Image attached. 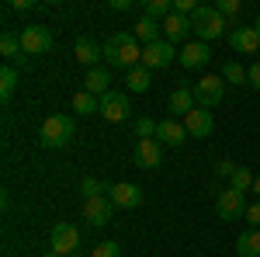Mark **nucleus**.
Wrapping results in <instances>:
<instances>
[{"instance_id": "obj_1", "label": "nucleus", "mask_w": 260, "mask_h": 257, "mask_svg": "<svg viewBox=\"0 0 260 257\" xmlns=\"http://www.w3.org/2000/svg\"><path fill=\"white\" fill-rule=\"evenodd\" d=\"M104 63L128 73V70L142 66V45L136 42L132 32H115V35L104 39Z\"/></svg>"}, {"instance_id": "obj_2", "label": "nucleus", "mask_w": 260, "mask_h": 257, "mask_svg": "<svg viewBox=\"0 0 260 257\" xmlns=\"http://www.w3.org/2000/svg\"><path fill=\"white\" fill-rule=\"evenodd\" d=\"M229 21L215 11V4H198V11L191 14V32L198 35V42H215L222 35H229Z\"/></svg>"}, {"instance_id": "obj_3", "label": "nucleus", "mask_w": 260, "mask_h": 257, "mask_svg": "<svg viewBox=\"0 0 260 257\" xmlns=\"http://www.w3.org/2000/svg\"><path fill=\"white\" fill-rule=\"evenodd\" d=\"M73 132H77V125H73L70 115H49L45 125H42V132H39V142L45 150H62L73 139Z\"/></svg>"}, {"instance_id": "obj_4", "label": "nucleus", "mask_w": 260, "mask_h": 257, "mask_svg": "<svg viewBox=\"0 0 260 257\" xmlns=\"http://www.w3.org/2000/svg\"><path fill=\"white\" fill-rule=\"evenodd\" d=\"M246 198H243V191H236V188H225V191H219L215 195V212H219L222 222H240V219H246Z\"/></svg>"}, {"instance_id": "obj_5", "label": "nucleus", "mask_w": 260, "mask_h": 257, "mask_svg": "<svg viewBox=\"0 0 260 257\" xmlns=\"http://www.w3.org/2000/svg\"><path fill=\"white\" fill-rule=\"evenodd\" d=\"M49 247H52L56 254H62V257L80 254V230L70 226V222H56L52 233H49Z\"/></svg>"}, {"instance_id": "obj_6", "label": "nucleus", "mask_w": 260, "mask_h": 257, "mask_svg": "<svg viewBox=\"0 0 260 257\" xmlns=\"http://www.w3.org/2000/svg\"><path fill=\"white\" fill-rule=\"evenodd\" d=\"M132 163L142 167V170L163 167V142L160 139H136V146H132Z\"/></svg>"}, {"instance_id": "obj_7", "label": "nucleus", "mask_w": 260, "mask_h": 257, "mask_svg": "<svg viewBox=\"0 0 260 257\" xmlns=\"http://www.w3.org/2000/svg\"><path fill=\"white\" fill-rule=\"evenodd\" d=\"M52 32L45 28V24H28V28H21V45H24V56H45L49 49H52Z\"/></svg>"}, {"instance_id": "obj_8", "label": "nucleus", "mask_w": 260, "mask_h": 257, "mask_svg": "<svg viewBox=\"0 0 260 257\" xmlns=\"http://www.w3.org/2000/svg\"><path fill=\"white\" fill-rule=\"evenodd\" d=\"M225 80L222 77H201L198 83H194V98H198V108H219L222 104V98H225Z\"/></svg>"}, {"instance_id": "obj_9", "label": "nucleus", "mask_w": 260, "mask_h": 257, "mask_svg": "<svg viewBox=\"0 0 260 257\" xmlns=\"http://www.w3.org/2000/svg\"><path fill=\"white\" fill-rule=\"evenodd\" d=\"M177 56H180L177 45H170V42L163 39V42H153V45L142 49V66H146V70H167Z\"/></svg>"}, {"instance_id": "obj_10", "label": "nucleus", "mask_w": 260, "mask_h": 257, "mask_svg": "<svg viewBox=\"0 0 260 257\" xmlns=\"http://www.w3.org/2000/svg\"><path fill=\"white\" fill-rule=\"evenodd\" d=\"M111 216H115V202L108 195H98V198H87L83 202V219L90 222V226H108L111 222Z\"/></svg>"}, {"instance_id": "obj_11", "label": "nucleus", "mask_w": 260, "mask_h": 257, "mask_svg": "<svg viewBox=\"0 0 260 257\" xmlns=\"http://www.w3.org/2000/svg\"><path fill=\"white\" fill-rule=\"evenodd\" d=\"M101 115L104 122H125L132 115V108H128V94H121V91H108L104 98H101Z\"/></svg>"}, {"instance_id": "obj_12", "label": "nucleus", "mask_w": 260, "mask_h": 257, "mask_svg": "<svg viewBox=\"0 0 260 257\" xmlns=\"http://www.w3.org/2000/svg\"><path fill=\"white\" fill-rule=\"evenodd\" d=\"M184 129H187L191 139H208L215 132V115H212L208 108H194V111L184 119Z\"/></svg>"}, {"instance_id": "obj_13", "label": "nucleus", "mask_w": 260, "mask_h": 257, "mask_svg": "<svg viewBox=\"0 0 260 257\" xmlns=\"http://www.w3.org/2000/svg\"><path fill=\"white\" fill-rule=\"evenodd\" d=\"M108 198L115 202V209H139L142 205V188L139 184H128V181H118V184H111Z\"/></svg>"}, {"instance_id": "obj_14", "label": "nucleus", "mask_w": 260, "mask_h": 257, "mask_svg": "<svg viewBox=\"0 0 260 257\" xmlns=\"http://www.w3.org/2000/svg\"><path fill=\"white\" fill-rule=\"evenodd\" d=\"M194 108H198L194 87H187V83L174 87V94H170V119H187V115H191Z\"/></svg>"}, {"instance_id": "obj_15", "label": "nucleus", "mask_w": 260, "mask_h": 257, "mask_svg": "<svg viewBox=\"0 0 260 257\" xmlns=\"http://www.w3.org/2000/svg\"><path fill=\"white\" fill-rule=\"evenodd\" d=\"M229 45L236 49V52H243V56H253L260 49V35L253 32V24L246 28V24H236V28H229Z\"/></svg>"}, {"instance_id": "obj_16", "label": "nucleus", "mask_w": 260, "mask_h": 257, "mask_svg": "<svg viewBox=\"0 0 260 257\" xmlns=\"http://www.w3.org/2000/svg\"><path fill=\"white\" fill-rule=\"evenodd\" d=\"M177 60H180L184 70H201V66H208V60H212V49H208V42H187L180 49Z\"/></svg>"}, {"instance_id": "obj_17", "label": "nucleus", "mask_w": 260, "mask_h": 257, "mask_svg": "<svg viewBox=\"0 0 260 257\" xmlns=\"http://www.w3.org/2000/svg\"><path fill=\"white\" fill-rule=\"evenodd\" d=\"M156 139H160L163 146H184L187 142V129H184V122L180 119H163V122H156Z\"/></svg>"}, {"instance_id": "obj_18", "label": "nucleus", "mask_w": 260, "mask_h": 257, "mask_svg": "<svg viewBox=\"0 0 260 257\" xmlns=\"http://www.w3.org/2000/svg\"><path fill=\"white\" fill-rule=\"evenodd\" d=\"M21 52H24L21 35H18V32H4V35H0V56L7 60V66H21V70H24V66H28V60H24Z\"/></svg>"}, {"instance_id": "obj_19", "label": "nucleus", "mask_w": 260, "mask_h": 257, "mask_svg": "<svg viewBox=\"0 0 260 257\" xmlns=\"http://www.w3.org/2000/svg\"><path fill=\"white\" fill-rule=\"evenodd\" d=\"M73 56H77V63H83V66H98V60H104V45H98L94 39H87V35H80V39L73 42Z\"/></svg>"}, {"instance_id": "obj_20", "label": "nucleus", "mask_w": 260, "mask_h": 257, "mask_svg": "<svg viewBox=\"0 0 260 257\" xmlns=\"http://www.w3.org/2000/svg\"><path fill=\"white\" fill-rule=\"evenodd\" d=\"M132 35H136V42H139L142 49L153 45V42H163V21L139 18V21H136V28H132Z\"/></svg>"}, {"instance_id": "obj_21", "label": "nucleus", "mask_w": 260, "mask_h": 257, "mask_svg": "<svg viewBox=\"0 0 260 257\" xmlns=\"http://www.w3.org/2000/svg\"><path fill=\"white\" fill-rule=\"evenodd\" d=\"M187 35H191V18L170 14V18L163 21V39L170 42V45H177V42H184V45H187Z\"/></svg>"}, {"instance_id": "obj_22", "label": "nucleus", "mask_w": 260, "mask_h": 257, "mask_svg": "<svg viewBox=\"0 0 260 257\" xmlns=\"http://www.w3.org/2000/svg\"><path fill=\"white\" fill-rule=\"evenodd\" d=\"M83 91H90L94 98H104V94L111 91V73H108L104 66H94V70H87V77H83Z\"/></svg>"}, {"instance_id": "obj_23", "label": "nucleus", "mask_w": 260, "mask_h": 257, "mask_svg": "<svg viewBox=\"0 0 260 257\" xmlns=\"http://www.w3.org/2000/svg\"><path fill=\"white\" fill-rule=\"evenodd\" d=\"M149 83H153V70H146V66H136V70L125 73V87H128L132 94H146Z\"/></svg>"}, {"instance_id": "obj_24", "label": "nucleus", "mask_w": 260, "mask_h": 257, "mask_svg": "<svg viewBox=\"0 0 260 257\" xmlns=\"http://www.w3.org/2000/svg\"><path fill=\"white\" fill-rule=\"evenodd\" d=\"M236 254L240 257H260V230H243L240 240H236Z\"/></svg>"}, {"instance_id": "obj_25", "label": "nucleus", "mask_w": 260, "mask_h": 257, "mask_svg": "<svg viewBox=\"0 0 260 257\" xmlns=\"http://www.w3.org/2000/svg\"><path fill=\"white\" fill-rule=\"evenodd\" d=\"M73 111L77 115H101V98H94L90 91H77L73 94Z\"/></svg>"}, {"instance_id": "obj_26", "label": "nucleus", "mask_w": 260, "mask_h": 257, "mask_svg": "<svg viewBox=\"0 0 260 257\" xmlns=\"http://www.w3.org/2000/svg\"><path fill=\"white\" fill-rule=\"evenodd\" d=\"M170 14H174V0H146V4H142V18L167 21Z\"/></svg>"}, {"instance_id": "obj_27", "label": "nucleus", "mask_w": 260, "mask_h": 257, "mask_svg": "<svg viewBox=\"0 0 260 257\" xmlns=\"http://www.w3.org/2000/svg\"><path fill=\"white\" fill-rule=\"evenodd\" d=\"M222 80L233 83V87H243V83H250V70H243V63L229 60L225 66H222Z\"/></svg>"}, {"instance_id": "obj_28", "label": "nucleus", "mask_w": 260, "mask_h": 257, "mask_svg": "<svg viewBox=\"0 0 260 257\" xmlns=\"http://www.w3.org/2000/svg\"><path fill=\"white\" fill-rule=\"evenodd\" d=\"M14 91H18V70H14V66H4V70H0V98L11 101Z\"/></svg>"}, {"instance_id": "obj_29", "label": "nucleus", "mask_w": 260, "mask_h": 257, "mask_svg": "<svg viewBox=\"0 0 260 257\" xmlns=\"http://www.w3.org/2000/svg\"><path fill=\"white\" fill-rule=\"evenodd\" d=\"M108 191H111V184H108V181H98V178H83L80 181L83 202H87V198H98V195H108Z\"/></svg>"}, {"instance_id": "obj_30", "label": "nucleus", "mask_w": 260, "mask_h": 257, "mask_svg": "<svg viewBox=\"0 0 260 257\" xmlns=\"http://www.w3.org/2000/svg\"><path fill=\"white\" fill-rule=\"evenodd\" d=\"M132 132H136V139H156V122L149 115H139L132 122Z\"/></svg>"}, {"instance_id": "obj_31", "label": "nucleus", "mask_w": 260, "mask_h": 257, "mask_svg": "<svg viewBox=\"0 0 260 257\" xmlns=\"http://www.w3.org/2000/svg\"><path fill=\"white\" fill-rule=\"evenodd\" d=\"M233 184H229V188H236V191H243V195H246V191H253V174H250V170H246V167H236V174H233Z\"/></svg>"}, {"instance_id": "obj_32", "label": "nucleus", "mask_w": 260, "mask_h": 257, "mask_svg": "<svg viewBox=\"0 0 260 257\" xmlns=\"http://www.w3.org/2000/svg\"><path fill=\"white\" fill-rule=\"evenodd\" d=\"M215 11H219L222 18L229 21V24H233V28H236V14H240V0H215Z\"/></svg>"}, {"instance_id": "obj_33", "label": "nucleus", "mask_w": 260, "mask_h": 257, "mask_svg": "<svg viewBox=\"0 0 260 257\" xmlns=\"http://www.w3.org/2000/svg\"><path fill=\"white\" fill-rule=\"evenodd\" d=\"M94 257H121V247L115 243V240H104V243L94 247Z\"/></svg>"}, {"instance_id": "obj_34", "label": "nucleus", "mask_w": 260, "mask_h": 257, "mask_svg": "<svg viewBox=\"0 0 260 257\" xmlns=\"http://www.w3.org/2000/svg\"><path fill=\"white\" fill-rule=\"evenodd\" d=\"M246 222H250V230H260V202H253L246 209Z\"/></svg>"}, {"instance_id": "obj_35", "label": "nucleus", "mask_w": 260, "mask_h": 257, "mask_svg": "<svg viewBox=\"0 0 260 257\" xmlns=\"http://www.w3.org/2000/svg\"><path fill=\"white\" fill-rule=\"evenodd\" d=\"M215 174H219V178H233V174H236V163H233V160H219V163H215Z\"/></svg>"}, {"instance_id": "obj_36", "label": "nucleus", "mask_w": 260, "mask_h": 257, "mask_svg": "<svg viewBox=\"0 0 260 257\" xmlns=\"http://www.w3.org/2000/svg\"><path fill=\"white\" fill-rule=\"evenodd\" d=\"M250 87H253V91H260V60L250 66Z\"/></svg>"}, {"instance_id": "obj_37", "label": "nucleus", "mask_w": 260, "mask_h": 257, "mask_svg": "<svg viewBox=\"0 0 260 257\" xmlns=\"http://www.w3.org/2000/svg\"><path fill=\"white\" fill-rule=\"evenodd\" d=\"M11 7H14V11H35V4H31V0H14Z\"/></svg>"}, {"instance_id": "obj_38", "label": "nucleus", "mask_w": 260, "mask_h": 257, "mask_svg": "<svg viewBox=\"0 0 260 257\" xmlns=\"http://www.w3.org/2000/svg\"><path fill=\"white\" fill-rule=\"evenodd\" d=\"M111 7H115V11H128L132 4H128V0H111Z\"/></svg>"}, {"instance_id": "obj_39", "label": "nucleus", "mask_w": 260, "mask_h": 257, "mask_svg": "<svg viewBox=\"0 0 260 257\" xmlns=\"http://www.w3.org/2000/svg\"><path fill=\"white\" fill-rule=\"evenodd\" d=\"M253 195H257V202H260V174H257V181H253Z\"/></svg>"}, {"instance_id": "obj_40", "label": "nucleus", "mask_w": 260, "mask_h": 257, "mask_svg": "<svg viewBox=\"0 0 260 257\" xmlns=\"http://www.w3.org/2000/svg\"><path fill=\"white\" fill-rule=\"evenodd\" d=\"M42 257H62V254H56V250H45V254H42Z\"/></svg>"}, {"instance_id": "obj_41", "label": "nucleus", "mask_w": 260, "mask_h": 257, "mask_svg": "<svg viewBox=\"0 0 260 257\" xmlns=\"http://www.w3.org/2000/svg\"><path fill=\"white\" fill-rule=\"evenodd\" d=\"M253 32H257V35H260V18H257V21H253Z\"/></svg>"}, {"instance_id": "obj_42", "label": "nucleus", "mask_w": 260, "mask_h": 257, "mask_svg": "<svg viewBox=\"0 0 260 257\" xmlns=\"http://www.w3.org/2000/svg\"><path fill=\"white\" fill-rule=\"evenodd\" d=\"M70 257H83V254H70Z\"/></svg>"}, {"instance_id": "obj_43", "label": "nucleus", "mask_w": 260, "mask_h": 257, "mask_svg": "<svg viewBox=\"0 0 260 257\" xmlns=\"http://www.w3.org/2000/svg\"><path fill=\"white\" fill-rule=\"evenodd\" d=\"M24 257H31V254H24Z\"/></svg>"}]
</instances>
